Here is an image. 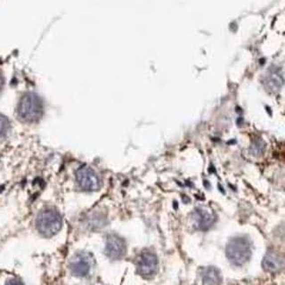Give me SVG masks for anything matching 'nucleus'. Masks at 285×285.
I'll use <instances>...</instances> for the list:
<instances>
[{
    "label": "nucleus",
    "instance_id": "nucleus-1",
    "mask_svg": "<svg viewBox=\"0 0 285 285\" xmlns=\"http://www.w3.org/2000/svg\"><path fill=\"white\" fill-rule=\"evenodd\" d=\"M226 256L228 260L236 266H243L251 259V247L249 240L244 237H236L230 240L226 245Z\"/></svg>",
    "mask_w": 285,
    "mask_h": 285
},
{
    "label": "nucleus",
    "instance_id": "nucleus-2",
    "mask_svg": "<svg viewBox=\"0 0 285 285\" xmlns=\"http://www.w3.org/2000/svg\"><path fill=\"white\" fill-rule=\"evenodd\" d=\"M36 224L40 234L50 237L59 232L63 226V221L59 213L53 209H46L38 214Z\"/></svg>",
    "mask_w": 285,
    "mask_h": 285
},
{
    "label": "nucleus",
    "instance_id": "nucleus-3",
    "mask_svg": "<svg viewBox=\"0 0 285 285\" xmlns=\"http://www.w3.org/2000/svg\"><path fill=\"white\" fill-rule=\"evenodd\" d=\"M18 113L26 121H34L39 119L42 113V105L38 96L31 93L25 95L19 103Z\"/></svg>",
    "mask_w": 285,
    "mask_h": 285
},
{
    "label": "nucleus",
    "instance_id": "nucleus-4",
    "mask_svg": "<svg viewBox=\"0 0 285 285\" xmlns=\"http://www.w3.org/2000/svg\"><path fill=\"white\" fill-rule=\"evenodd\" d=\"M77 182L85 191H97L101 187V182L97 174L91 168L83 166L76 173Z\"/></svg>",
    "mask_w": 285,
    "mask_h": 285
},
{
    "label": "nucleus",
    "instance_id": "nucleus-5",
    "mask_svg": "<svg viewBox=\"0 0 285 285\" xmlns=\"http://www.w3.org/2000/svg\"><path fill=\"white\" fill-rule=\"evenodd\" d=\"M158 268V259L155 254L145 251L140 256L138 261V272L144 277H153Z\"/></svg>",
    "mask_w": 285,
    "mask_h": 285
},
{
    "label": "nucleus",
    "instance_id": "nucleus-6",
    "mask_svg": "<svg viewBox=\"0 0 285 285\" xmlns=\"http://www.w3.org/2000/svg\"><path fill=\"white\" fill-rule=\"evenodd\" d=\"M126 253V243L118 235L108 236L105 245V254L111 260H119Z\"/></svg>",
    "mask_w": 285,
    "mask_h": 285
},
{
    "label": "nucleus",
    "instance_id": "nucleus-7",
    "mask_svg": "<svg viewBox=\"0 0 285 285\" xmlns=\"http://www.w3.org/2000/svg\"><path fill=\"white\" fill-rule=\"evenodd\" d=\"M71 270L74 276L76 277H84L89 275L91 268L89 258L83 254L77 255L71 262L70 265Z\"/></svg>",
    "mask_w": 285,
    "mask_h": 285
},
{
    "label": "nucleus",
    "instance_id": "nucleus-8",
    "mask_svg": "<svg viewBox=\"0 0 285 285\" xmlns=\"http://www.w3.org/2000/svg\"><path fill=\"white\" fill-rule=\"evenodd\" d=\"M196 226L200 230L209 229L215 223V216L205 208H197L193 213Z\"/></svg>",
    "mask_w": 285,
    "mask_h": 285
},
{
    "label": "nucleus",
    "instance_id": "nucleus-9",
    "mask_svg": "<svg viewBox=\"0 0 285 285\" xmlns=\"http://www.w3.org/2000/svg\"><path fill=\"white\" fill-rule=\"evenodd\" d=\"M262 266L268 272H278L284 268V258L277 252H269L265 256Z\"/></svg>",
    "mask_w": 285,
    "mask_h": 285
},
{
    "label": "nucleus",
    "instance_id": "nucleus-10",
    "mask_svg": "<svg viewBox=\"0 0 285 285\" xmlns=\"http://www.w3.org/2000/svg\"><path fill=\"white\" fill-rule=\"evenodd\" d=\"M283 72L277 67L269 69L268 74L266 76V85L268 89L272 91H277L280 90L283 86Z\"/></svg>",
    "mask_w": 285,
    "mask_h": 285
},
{
    "label": "nucleus",
    "instance_id": "nucleus-11",
    "mask_svg": "<svg viewBox=\"0 0 285 285\" xmlns=\"http://www.w3.org/2000/svg\"><path fill=\"white\" fill-rule=\"evenodd\" d=\"M221 276L216 268H209L206 269L202 276V285H220Z\"/></svg>",
    "mask_w": 285,
    "mask_h": 285
},
{
    "label": "nucleus",
    "instance_id": "nucleus-12",
    "mask_svg": "<svg viewBox=\"0 0 285 285\" xmlns=\"http://www.w3.org/2000/svg\"><path fill=\"white\" fill-rule=\"evenodd\" d=\"M265 151V143L262 140L256 141L253 145H251V152L253 155H260Z\"/></svg>",
    "mask_w": 285,
    "mask_h": 285
},
{
    "label": "nucleus",
    "instance_id": "nucleus-13",
    "mask_svg": "<svg viewBox=\"0 0 285 285\" xmlns=\"http://www.w3.org/2000/svg\"><path fill=\"white\" fill-rule=\"evenodd\" d=\"M9 122L7 119L0 114V139L4 138V136L6 135V133L8 131Z\"/></svg>",
    "mask_w": 285,
    "mask_h": 285
},
{
    "label": "nucleus",
    "instance_id": "nucleus-14",
    "mask_svg": "<svg viewBox=\"0 0 285 285\" xmlns=\"http://www.w3.org/2000/svg\"><path fill=\"white\" fill-rule=\"evenodd\" d=\"M5 285H24L22 282L20 281L19 279H16V278H12V279H9L5 283Z\"/></svg>",
    "mask_w": 285,
    "mask_h": 285
},
{
    "label": "nucleus",
    "instance_id": "nucleus-15",
    "mask_svg": "<svg viewBox=\"0 0 285 285\" xmlns=\"http://www.w3.org/2000/svg\"><path fill=\"white\" fill-rule=\"evenodd\" d=\"M2 86H3V78L0 75V90L2 89Z\"/></svg>",
    "mask_w": 285,
    "mask_h": 285
}]
</instances>
